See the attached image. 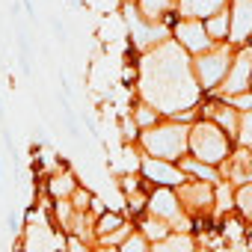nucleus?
Segmentation results:
<instances>
[{"label":"nucleus","mask_w":252,"mask_h":252,"mask_svg":"<svg viewBox=\"0 0 252 252\" xmlns=\"http://www.w3.org/2000/svg\"><path fill=\"white\" fill-rule=\"evenodd\" d=\"M140 101L158 107L166 119L196 110L202 86L193 71V57L175 42L166 39L158 48L146 51L140 60Z\"/></svg>","instance_id":"obj_1"},{"label":"nucleus","mask_w":252,"mask_h":252,"mask_svg":"<svg viewBox=\"0 0 252 252\" xmlns=\"http://www.w3.org/2000/svg\"><path fill=\"white\" fill-rule=\"evenodd\" d=\"M140 152L160 158V160H172L178 163L181 158L190 155V122L181 119H163L155 128L140 131Z\"/></svg>","instance_id":"obj_2"},{"label":"nucleus","mask_w":252,"mask_h":252,"mask_svg":"<svg viewBox=\"0 0 252 252\" xmlns=\"http://www.w3.org/2000/svg\"><path fill=\"white\" fill-rule=\"evenodd\" d=\"M237 149V140L222 131L217 122L199 116L196 122H190V155L202 163H211V166H222L231 152Z\"/></svg>","instance_id":"obj_3"},{"label":"nucleus","mask_w":252,"mask_h":252,"mask_svg":"<svg viewBox=\"0 0 252 252\" xmlns=\"http://www.w3.org/2000/svg\"><path fill=\"white\" fill-rule=\"evenodd\" d=\"M234 45L231 42H217L214 48H208L205 54L193 57V71H196V80L202 86V92H217L231 68V60H234Z\"/></svg>","instance_id":"obj_4"},{"label":"nucleus","mask_w":252,"mask_h":252,"mask_svg":"<svg viewBox=\"0 0 252 252\" xmlns=\"http://www.w3.org/2000/svg\"><path fill=\"white\" fill-rule=\"evenodd\" d=\"M187 217L193 220V225L205 217H214L217 214V184L211 181H196V178H187L181 187H175Z\"/></svg>","instance_id":"obj_5"},{"label":"nucleus","mask_w":252,"mask_h":252,"mask_svg":"<svg viewBox=\"0 0 252 252\" xmlns=\"http://www.w3.org/2000/svg\"><path fill=\"white\" fill-rule=\"evenodd\" d=\"M252 89V45H240L234 51V60H231V68L222 80V86L214 92L220 98H234L240 92Z\"/></svg>","instance_id":"obj_6"},{"label":"nucleus","mask_w":252,"mask_h":252,"mask_svg":"<svg viewBox=\"0 0 252 252\" xmlns=\"http://www.w3.org/2000/svg\"><path fill=\"white\" fill-rule=\"evenodd\" d=\"M140 175L146 184L152 187H181L187 181V172L172 163V160H160V158H152V155H143L140 160Z\"/></svg>","instance_id":"obj_7"},{"label":"nucleus","mask_w":252,"mask_h":252,"mask_svg":"<svg viewBox=\"0 0 252 252\" xmlns=\"http://www.w3.org/2000/svg\"><path fill=\"white\" fill-rule=\"evenodd\" d=\"M172 39H175L190 57H199V54H205L208 48L217 45V42L208 36L205 21H193V18H175V24H172Z\"/></svg>","instance_id":"obj_8"},{"label":"nucleus","mask_w":252,"mask_h":252,"mask_svg":"<svg viewBox=\"0 0 252 252\" xmlns=\"http://www.w3.org/2000/svg\"><path fill=\"white\" fill-rule=\"evenodd\" d=\"M65 240L68 237H63L54 225H27V231H24V237H21V243H18V249L21 252H63V246H65Z\"/></svg>","instance_id":"obj_9"},{"label":"nucleus","mask_w":252,"mask_h":252,"mask_svg":"<svg viewBox=\"0 0 252 252\" xmlns=\"http://www.w3.org/2000/svg\"><path fill=\"white\" fill-rule=\"evenodd\" d=\"M199 116H205V119H211V122H217L222 131H228L234 140H237V134H240V119H243V113L231 104V101H225V98H214V101H205L202 107H199Z\"/></svg>","instance_id":"obj_10"},{"label":"nucleus","mask_w":252,"mask_h":252,"mask_svg":"<svg viewBox=\"0 0 252 252\" xmlns=\"http://www.w3.org/2000/svg\"><path fill=\"white\" fill-rule=\"evenodd\" d=\"M228 12H231V33H228V42H231L234 48L249 45V39H252V0H231V3H228Z\"/></svg>","instance_id":"obj_11"},{"label":"nucleus","mask_w":252,"mask_h":252,"mask_svg":"<svg viewBox=\"0 0 252 252\" xmlns=\"http://www.w3.org/2000/svg\"><path fill=\"white\" fill-rule=\"evenodd\" d=\"M231 0H178L175 3V15L178 18H193V21H208L214 15H220L222 9H228Z\"/></svg>","instance_id":"obj_12"},{"label":"nucleus","mask_w":252,"mask_h":252,"mask_svg":"<svg viewBox=\"0 0 252 252\" xmlns=\"http://www.w3.org/2000/svg\"><path fill=\"white\" fill-rule=\"evenodd\" d=\"M178 166L187 172V178H196V181H211V184H220V181H222V172H220V166L202 163V160H196L193 155L181 158V160H178Z\"/></svg>","instance_id":"obj_13"},{"label":"nucleus","mask_w":252,"mask_h":252,"mask_svg":"<svg viewBox=\"0 0 252 252\" xmlns=\"http://www.w3.org/2000/svg\"><path fill=\"white\" fill-rule=\"evenodd\" d=\"M155 252H196V237L193 231H172L160 243H155Z\"/></svg>","instance_id":"obj_14"},{"label":"nucleus","mask_w":252,"mask_h":252,"mask_svg":"<svg viewBox=\"0 0 252 252\" xmlns=\"http://www.w3.org/2000/svg\"><path fill=\"white\" fill-rule=\"evenodd\" d=\"M175 3H178V0H137L140 12L149 21H163V24H166L169 15H175Z\"/></svg>","instance_id":"obj_15"},{"label":"nucleus","mask_w":252,"mask_h":252,"mask_svg":"<svg viewBox=\"0 0 252 252\" xmlns=\"http://www.w3.org/2000/svg\"><path fill=\"white\" fill-rule=\"evenodd\" d=\"M140 231H143L152 243H160L163 237H169V234H172V225H169L166 220H160V217H155V214H149V211H146V217L140 220Z\"/></svg>","instance_id":"obj_16"},{"label":"nucleus","mask_w":252,"mask_h":252,"mask_svg":"<svg viewBox=\"0 0 252 252\" xmlns=\"http://www.w3.org/2000/svg\"><path fill=\"white\" fill-rule=\"evenodd\" d=\"M48 190H51L54 199H71L74 190H77V178L71 172H57V175H51Z\"/></svg>","instance_id":"obj_17"},{"label":"nucleus","mask_w":252,"mask_h":252,"mask_svg":"<svg viewBox=\"0 0 252 252\" xmlns=\"http://www.w3.org/2000/svg\"><path fill=\"white\" fill-rule=\"evenodd\" d=\"M205 27H208V36H211L214 42H228V33H231V12L222 9L220 15L208 18Z\"/></svg>","instance_id":"obj_18"},{"label":"nucleus","mask_w":252,"mask_h":252,"mask_svg":"<svg viewBox=\"0 0 252 252\" xmlns=\"http://www.w3.org/2000/svg\"><path fill=\"white\" fill-rule=\"evenodd\" d=\"M131 119L140 125V131H146V128H155L158 122H163L166 116L158 110V107H152V104H146V101H140L137 107H134V113H131Z\"/></svg>","instance_id":"obj_19"},{"label":"nucleus","mask_w":252,"mask_h":252,"mask_svg":"<svg viewBox=\"0 0 252 252\" xmlns=\"http://www.w3.org/2000/svg\"><path fill=\"white\" fill-rule=\"evenodd\" d=\"M234 214H240V220L252 222V181L234 187Z\"/></svg>","instance_id":"obj_20"},{"label":"nucleus","mask_w":252,"mask_h":252,"mask_svg":"<svg viewBox=\"0 0 252 252\" xmlns=\"http://www.w3.org/2000/svg\"><path fill=\"white\" fill-rule=\"evenodd\" d=\"M125 222H128V220H125L122 214H113V211H104L101 217H98V222H95V237L101 240V237H107V234H113V231H119Z\"/></svg>","instance_id":"obj_21"},{"label":"nucleus","mask_w":252,"mask_h":252,"mask_svg":"<svg viewBox=\"0 0 252 252\" xmlns=\"http://www.w3.org/2000/svg\"><path fill=\"white\" fill-rule=\"evenodd\" d=\"M122 252H155V243L140 231V228H134V234L128 237V240H125L122 246H119Z\"/></svg>","instance_id":"obj_22"},{"label":"nucleus","mask_w":252,"mask_h":252,"mask_svg":"<svg viewBox=\"0 0 252 252\" xmlns=\"http://www.w3.org/2000/svg\"><path fill=\"white\" fill-rule=\"evenodd\" d=\"M237 146H246V149L252 152V110H249V113H243V119H240V134H237Z\"/></svg>","instance_id":"obj_23"},{"label":"nucleus","mask_w":252,"mask_h":252,"mask_svg":"<svg viewBox=\"0 0 252 252\" xmlns=\"http://www.w3.org/2000/svg\"><path fill=\"white\" fill-rule=\"evenodd\" d=\"M225 101H231L240 113H249V110H252V89H246V92H240V95H234V98H225Z\"/></svg>","instance_id":"obj_24"},{"label":"nucleus","mask_w":252,"mask_h":252,"mask_svg":"<svg viewBox=\"0 0 252 252\" xmlns=\"http://www.w3.org/2000/svg\"><path fill=\"white\" fill-rule=\"evenodd\" d=\"M65 249H68V252H92V249H86V246H83V237H77V234H68Z\"/></svg>","instance_id":"obj_25"},{"label":"nucleus","mask_w":252,"mask_h":252,"mask_svg":"<svg viewBox=\"0 0 252 252\" xmlns=\"http://www.w3.org/2000/svg\"><path fill=\"white\" fill-rule=\"evenodd\" d=\"M51 30H54V36H57L60 42H65V36H68V33H65V27H63V21H60V18H51Z\"/></svg>","instance_id":"obj_26"},{"label":"nucleus","mask_w":252,"mask_h":252,"mask_svg":"<svg viewBox=\"0 0 252 252\" xmlns=\"http://www.w3.org/2000/svg\"><path fill=\"white\" fill-rule=\"evenodd\" d=\"M6 225H9V231H12V234L18 231V217H15V211H9V214H6Z\"/></svg>","instance_id":"obj_27"},{"label":"nucleus","mask_w":252,"mask_h":252,"mask_svg":"<svg viewBox=\"0 0 252 252\" xmlns=\"http://www.w3.org/2000/svg\"><path fill=\"white\" fill-rule=\"evenodd\" d=\"M92 252H122L119 246H104V243H98V249H92Z\"/></svg>","instance_id":"obj_28"},{"label":"nucleus","mask_w":252,"mask_h":252,"mask_svg":"<svg viewBox=\"0 0 252 252\" xmlns=\"http://www.w3.org/2000/svg\"><path fill=\"white\" fill-rule=\"evenodd\" d=\"M0 181H3V169H0Z\"/></svg>","instance_id":"obj_29"},{"label":"nucleus","mask_w":252,"mask_h":252,"mask_svg":"<svg viewBox=\"0 0 252 252\" xmlns=\"http://www.w3.org/2000/svg\"><path fill=\"white\" fill-rule=\"evenodd\" d=\"M249 45H252V39H249Z\"/></svg>","instance_id":"obj_30"}]
</instances>
